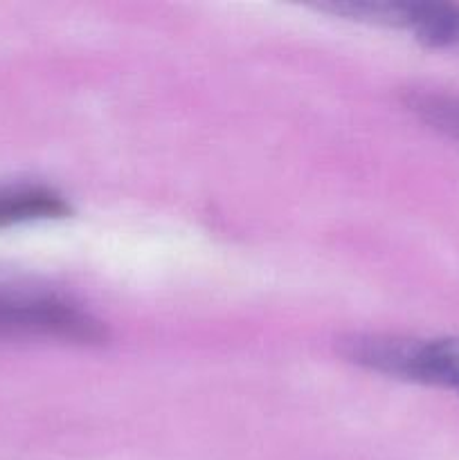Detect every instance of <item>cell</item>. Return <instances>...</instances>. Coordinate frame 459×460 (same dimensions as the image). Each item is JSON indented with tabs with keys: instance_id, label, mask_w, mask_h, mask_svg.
<instances>
[{
	"instance_id": "1",
	"label": "cell",
	"mask_w": 459,
	"mask_h": 460,
	"mask_svg": "<svg viewBox=\"0 0 459 460\" xmlns=\"http://www.w3.org/2000/svg\"><path fill=\"white\" fill-rule=\"evenodd\" d=\"M340 350L369 371L459 395V337L354 335Z\"/></svg>"
},
{
	"instance_id": "2",
	"label": "cell",
	"mask_w": 459,
	"mask_h": 460,
	"mask_svg": "<svg viewBox=\"0 0 459 460\" xmlns=\"http://www.w3.org/2000/svg\"><path fill=\"white\" fill-rule=\"evenodd\" d=\"M25 337L102 344L106 328L70 299L52 292L0 286V340Z\"/></svg>"
},
{
	"instance_id": "3",
	"label": "cell",
	"mask_w": 459,
	"mask_h": 460,
	"mask_svg": "<svg viewBox=\"0 0 459 460\" xmlns=\"http://www.w3.org/2000/svg\"><path fill=\"white\" fill-rule=\"evenodd\" d=\"M320 12L345 16L346 21L392 27L412 34L432 49L459 52V4L430 0H346L318 4Z\"/></svg>"
},
{
	"instance_id": "4",
	"label": "cell",
	"mask_w": 459,
	"mask_h": 460,
	"mask_svg": "<svg viewBox=\"0 0 459 460\" xmlns=\"http://www.w3.org/2000/svg\"><path fill=\"white\" fill-rule=\"evenodd\" d=\"M70 214V205L61 193L39 184L0 187V227L4 225L32 223V220L63 218Z\"/></svg>"
},
{
	"instance_id": "5",
	"label": "cell",
	"mask_w": 459,
	"mask_h": 460,
	"mask_svg": "<svg viewBox=\"0 0 459 460\" xmlns=\"http://www.w3.org/2000/svg\"><path fill=\"white\" fill-rule=\"evenodd\" d=\"M405 103L423 124L459 142V94L441 93V90H417L405 97Z\"/></svg>"
}]
</instances>
